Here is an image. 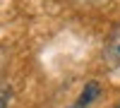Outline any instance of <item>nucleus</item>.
I'll list each match as a JSON object with an SVG mask.
<instances>
[{
	"instance_id": "20e7f679",
	"label": "nucleus",
	"mask_w": 120,
	"mask_h": 108,
	"mask_svg": "<svg viewBox=\"0 0 120 108\" xmlns=\"http://www.w3.org/2000/svg\"><path fill=\"white\" fill-rule=\"evenodd\" d=\"M115 108H120V103H118V106H115Z\"/></svg>"
},
{
	"instance_id": "7ed1b4c3",
	"label": "nucleus",
	"mask_w": 120,
	"mask_h": 108,
	"mask_svg": "<svg viewBox=\"0 0 120 108\" xmlns=\"http://www.w3.org/2000/svg\"><path fill=\"white\" fill-rule=\"evenodd\" d=\"M12 101V86L7 82H0V108H7Z\"/></svg>"
},
{
	"instance_id": "f03ea898",
	"label": "nucleus",
	"mask_w": 120,
	"mask_h": 108,
	"mask_svg": "<svg viewBox=\"0 0 120 108\" xmlns=\"http://www.w3.org/2000/svg\"><path fill=\"white\" fill-rule=\"evenodd\" d=\"M98 94H101V84H98V82H86L84 89H82V94L77 96V101L70 106V108H89V106L98 99Z\"/></svg>"
},
{
	"instance_id": "f257e3e1",
	"label": "nucleus",
	"mask_w": 120,
	"mask_h": 108,
	"mask_svg": "<svg viewBox=\"0 0 120 108\" xmlns=\"http://www.w3.org/2000/svg\"><path fill=\"white\" fill-rule=\"evenodd\" d=\"M103 60L108 67L118 70L120 67V24H115L106 36V43H103Z\"/></svg>"
}]
</instances>
